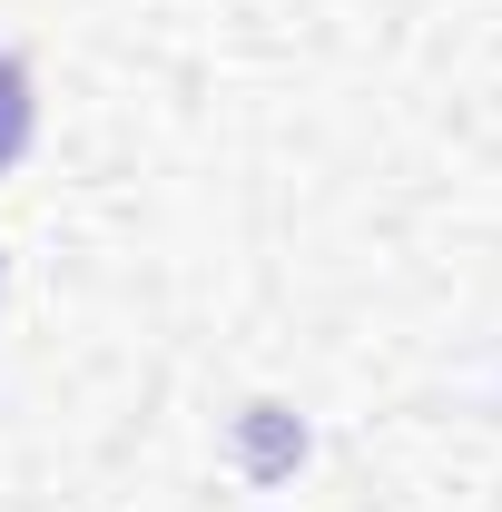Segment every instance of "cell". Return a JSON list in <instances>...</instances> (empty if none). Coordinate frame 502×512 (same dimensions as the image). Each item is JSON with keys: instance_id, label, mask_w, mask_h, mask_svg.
<instances>
[{"instance_id": "6da1fadb", "label": "cell", "mask_w": 502, "mask_h": 512, "mask_svg": "<svg viewBox=\"0 0 502 512\" xmlns=\"http://www.w3.org/2000/svg\"><path fill=\"white\" fill-rule=\"evenodd\" d=\"M30 148V79H20V60H0V168Z\"/></svg>"}]
</instances>
